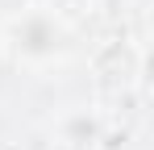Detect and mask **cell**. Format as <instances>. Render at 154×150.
<instances>
[{"mask_svg": "<svg viewBox=\"0 0 154 150\" xmlns=\"http://www.w3.org/2000/svg\"><path fill=\"white\" fill-rule=\"evenodd\" d=\"M71 42H75L71 21L50 8H33V4L21 8L17 17H4V29H0V46L8 54V63L21 71L63 67L71 58Z\"/></svg>", "mask_w": 154, "mask_h": 150, "instance_id": "1", "label": "cell"}, {"mask_svg": "<svg viewBox=\"0 0 154 150\" xmlns=\"http://www.w3.org/2000/svg\"><path fill=\"white\" fill-rule=\"evenodd\" d=\"M92 79L108 92H133L146 75V50L133 38H104L88 58Z\"/></svg>", "mask_w": 154, "mask_h": 150, "instance_id": "2", "label": "cell"}, {"mask_svg": "<svg viewBox=\"0 0 154 150\" xmlns=\"http://www.w3.org/2000/svg\"><path fill=\"white\" fill-rule=\"evenodd\" d=\"M54 138L63 150H96L104 142V117L96 108H71L54 121Z\"/></svg>", "mask_w": 154, "mask_h": 150, "instance_id": "3", "label": "cell"}, {"mask_svg": "<svg viewBox=\"0 0 154 150\" xmlns=\"http://www.w3.org/2000/svg\"><path fill=\"white\" fill-rule=\"evenodd\" d=\"M88 4H92V0H50V13H58V17H67V21H71V17L83 13Z\"/></svg>", "mask_w": 154, "mask_h": 150, "instance_id": "4", "label": "cell"}, {"mask_svg": "<svg viewBox=\"0 0 154 150\" xmlns=\"http://www.w3.org/2000/svg\"><path fill=\"white\" fill-rule=\"evenodd\" d=\"M29 4H33V0H0V13H4V17H17V13L29 8Z\"/></svg>", "mask_w": 154, "mask_h": 150, "instance_id": "5", "label": "cell"}, {"mask_svg": "<svg viewBox=\"0 0 154 150\" xmlns=\"http://www.w3.org/2000/svg\"><path fill=\"white\" fill-rule=\"evenodd\" d=\"M8 150H13V146H8Z\"/></svg>", "mask_w": 154, "mask_h": 150, "instance_id": "6", "label": "cell"}]
</instances>
